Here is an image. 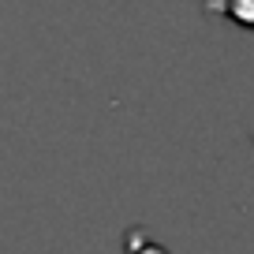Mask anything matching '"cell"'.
I'll list each match as a JSON object with an SVG mask.
<instances>
[{"label": "cell", "instance_id": "6da1fadb", "mask_svg": "<svg viewBox=\"0 0 254 254\" xmlns=\"http://www.w3.org/2000/svg\"><path fill=\"white\" fill-rule=\"evenodd\" d=\"M202 11L224 15L243 30H254V0H202Z\"/></svg>", "mask_w": 254, "mask_h": 254}, {"label": "cell", "instance_id": "7a4b0ae2", "mask_svg": "<svg viewBox=\"0 0 254 254\" xmlns=\"http://www.w3.org/2000/svg\"><path fill=\"white\" fill-rule=\"evenodd\" d=\"M127 254H168L161 243H153V239H146L142 228H131L127 232Z\"/></svg>", "mask_w": 254, "mask_h": 254}]
</instances>
